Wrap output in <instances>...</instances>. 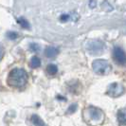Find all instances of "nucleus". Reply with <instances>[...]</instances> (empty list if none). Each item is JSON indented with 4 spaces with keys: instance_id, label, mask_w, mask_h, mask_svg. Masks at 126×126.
Returning a JSON list of instances; mask_svg holds the SVG:
<instances>
[{
    "instance_id": "13",
    "label": "nucleus",
    "mask_w": 126,
    "mask_h": 126,
    "mask_svg": "<svg viewBox=\"0 0 126 126\" xmlns=\"http://www.w3.org/2000/svg\"><path fill=\"white\" fill-rule=\"evenodd\" d=\"M30 49L32 51V52H38V51H40L41 49V47H40V46L36 43H32V44L30 45Z\"/></svg>"
},
{
    "instance_id": "7",
    "label": "nucleus",
    "mask_w": 126,
    "mask_h": 126,
    "mask_svg": "<svg viewBox=\"0 0 126 126\" xmlns=\"http://www.w3.org/2000/svg\"><path fill=\"white\" fill-rule=\"evenodd\" d=\"M58 53H59V49L55 47H52V46L47 47L45 49V55L47 58H54L58 55Z\"/></svg>"
},
{
    "instance_id": "17",
    "label": "nucleus",
    "mask_w": 126,
    "mask_h": 126,
    "mask_svg": "<svg viewBox=\"0 0 126 126\" xmlns=\"http://www.w3.org/2000/svg\"><path fill=\"white\" fill-rule=\"evenodd\" d=\"M95 5H96V1H91V2H89V6H91V8H95Z\"/></svg>"
},
{
    "instance_id": "11",
    "label": "nucleus",
    "mask_w": 126,
    "mask_h": 126,
    "mask_svg": "<svg viewBox=\"0 0 126 126\" xmlns=\"http://www.w3.org/2000/svg\"><path fill=\"white\" fill-rule=\"evenodd\" d=\"M57 72H58V67L57 65L53 64V63H50L47 66V73L48 75H55Z\"/></svg>"
},
{
    "instance_id": "12",
    "label": "nucleus",
    "mask_w": 126,
    "mask_h": 126,
    "mask_svg": "<svg viewBox=\"0 0 126 126\" xmlns=\"http://www.w3.org/2000/svg\"><path fill=\"white\" fill-rule=\"evenodd\" d=\"M17 22H18V24L22 28H24V29H29L30 28V24H29V22L26 20L25 18H23V17H21V18H19L17 20Z\"/></svg>"
},
{
    "instance_id": "5",
    "label": "nucleus",
    "mask_w": 126,
    "mask_h": 126,
    "mask_svg": "<svg viewBox=\"0 0 126 126\" xmlns=\"http://www.w3.org/2000/svg\"><path fill=\"white\" fill-rule=\"evenodd\" d=\"M107 93L111 97L117 98V97H120V95H122L124 93V87H123V85H121L120 83L114 82V83L110 84L108 86Z\"/></svg>"
},
{
    "instance_id": "2",
    "label": "nucleus",
    "mask_w": 126,
    "mask_h": 126,
    "mask_svg": "<svg viewBox=\"0 0 126 126\" xmlns=\"http://www.w3.org/2000/svg\"><path fill=\"white\" fill-rule=\"evenodd\" d=\"M105 48V45L100 40H90L86 43V49L90 54H101Z\"/></svg>"
},
{
    "instance_id": "9",
    "label": "nucleus",
    "mask_w": 126,
    "mask_h": 126,
    "mask_svg": "<svg viewBox=\"0 0 126 126\" xmlns=\"http://www.w3.org/2000/svg\"><path fill=\"white\" fill-rule=\"evenodd\" d=\"M30 65L32 66V68H37L41 65V60L38 58L37 56H33L31 59V62H30Z\"/></svg>"
},
{
    "instance_id": "4",
    "label": "nucleus",
    "mask_w": 126,
    "mask_h": 126,
    "mask_svg": "<svg viewBox=\"0 0 126 126\" xmlns=\"http://www.w3.org/2000/svg\"><path fill=\"white\" fill-rule=\"evenodd\" d=\"M113 58L115 60V62L117 63H119L120 65L126 66V54L122 48H120L119 47H114Z\"/></svg>"
},
{
    "instance_id": "8",
    "label": "nucleus",
    "mask_w": 126,
    "mask_h": 126,
    "mask_svg": "<svg viewBox=\"0 0 126 126\" xmlns=\"http://www.w3.org/2000/svg\"><path fill=\"white\" fill-rule=\"evenodd\" d=\"M118 120L120 125L126 126V109H120L118 112Z\"/></svg>"
},
{
    "instance_id": "16",
    "label": "nucleus",
    "mask_w": 126,
    "mask_h": 126,
    "mask_svg": "<svg viewBox=\"0 0 126 126\" xmlns=\"http://www.w3.org/2000/svg\"><path fill=\"white\" fill-rule=\"evenodd\" d=\"M68 18H69V15L68 14H63L61 17H60V19H61V21H63V22H65V21H67L68 20Z\"/></svg>"
},
{
    "instance_id": "10",
    "label": "nucleus",
    "mask_w": 126,
    "mask_h": 126,
    "mask_svg": "<svg viewBox=\"0 0 126 126\" xmlns=\"http://www.w3.org/2000/svg\"><path fill=\"white\" fill-rule=\"evenodd\" d=\"M32 121L35 126H46L45 125V122L40 119V117H38L37 115H32Z\"/></svg>"
},
{
    "instance_id": "15",
    "label": "nucleus",
    "mask_w": 126,
    "mask_h": 126,
    "mask_svg": "<svg viewBox=\"0 0 126 126\" xmlns=\"http://www.w3.org/2000/svg\"><path fill=\"white\" fill-rule=\"evenodd\" d=\"M77 107H78V105H77V103H73V104H71L68 109H67V111H66V113L68 114H72L74 113L76 110H77Z\"/></svg>"
},
{
    "instance_id": "14",
    "label": "nucleus",
    "mask_w": 126,
    "mask_h": 126,
    "mask_svg": "<svg viewBox=\"0 0 126 126\" xmlns=\"http://www.w3.org/2000/svg\"><path fill=\"white\" fill-rule=\"evenodd\" d=\"M6 35L10 40H14V39H16V38L18 37V34L14 32H8L6 33Z\"/></svg>"
},
{
    "instance_id": "6",
    "label": "nucleus",
    "mask_w": 126,
    "mask_h": 126,
    "mask_svg": "<svg viewBox=\"0 0 126 126\" xmlns=\"http://www.w3.org/2000/svg\"><path fill=\"white\" fill-rule=\"evenodd\" d=\"M89 116H90V118L92 120H100L102 118V113H101V111L100 109L91 106V107H89Z\"/></svg>"
},
{
    "instance_id": "3",
    "label": "nucleus",
    "mask_w": 126,
    "mask_h": 126,
    "mask_svg": "<svg viewBox=\"0 0 126 126\" xmlns=\"http://www.w3.org/2000/svg\"><path fill=\"white\" fill-rule=\"evenodd\" d=\"M92 67H93V70H94L95 73L100 74V75H104V74L108 73L111 69L110 64L108 63L107 61H105L103 59L95 60L93 63H92Z\"/></svg>"
},
{
    "instance_id": "1",
    "label": "nucleus",
    "mask_w": 126,
    "mask_h": 126,
    "mask_svg": "<svg viewBox=\"0 0 126 126\" xmlns=\"http://www.w3.org/2000/svg\"><path fill=\"white\" fill-rule=\"evenodd\" d=\"M27 82H28V73L23 68H14L9 73L8 83L12 87L20 88L24 86Z\"/></svg>"
}]
</instances>
